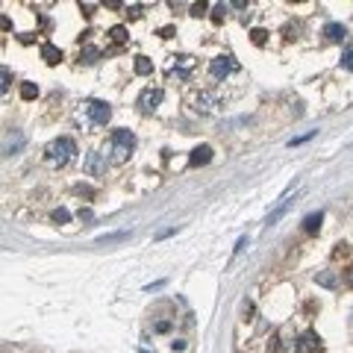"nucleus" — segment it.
<instances>
[{"instance_id":"72a5a7b5","label":"nucleus","mask_w":353,"mask_h":353,"mask_svg":"<svg viewBox=\"0 0 353 353\" xmlns=\"http://www.w3.org/2000/svg\"><path fill=\"white\" fill-rule=\"evenodd\" d=\"M351 286H353V271H351Z\"/></svg>"},{"instance_id":"393cba45","label":"nucleus","mask_w":353,"mask_h":353,"mask_svg":"<svg viewBox=\"0 0 353 353\" xmlns=\"http://www.w3.org/2000/svg\"><path fill=\"white\" fill-rule=\"evenodd\" d=\"M0 74H3V83H0V92H9V80H12V74H9V68H3Z\"/></svg>"},{"instance_id":"9d476101","label":"nucleus","mask_w":353,"mask_h":353,"mask_svg":"<svg viewBox=\"0 0 353 353\" xmlns=\"http://www.w3.org/2000/svg\"><path fill=\"white\" fill-rule=\"evenodd\" d=\"M41 59H44V62H50V65H56L59 59H62V50H59L56 44L44 41V44H41Z\"/></svg>"},{"instance_id":"bb28decb","label":"nucleus","mask_w":353,"mask_h":353,"mask_svg":"<svg viewBox=\"0 0 353 353\" xmlns=\"http://www.w3.org/2000/svg\"><path fill=\"white\" fill-rule=\"evenodd\" d=\"M192 15H194V18L206 15V3H194V6H192Z\"/></svg>"},{"instance_id":"39448f33","label":"nucleus","mask_w":353,"mask_h":353,"mask_svg":"<svg viewBox=\"0 0 353 353\" xmlns=\"http://www.w3.org/2000/svg\"><path fill=\"white\" fill-rule=\"evenodd\" d=\"M83 168H86L89 177H100V174H106V156L103 153H89L86 162H83Z\"/></svg>"},{"instance_id":"f257e3e1","label":"nucleus","mask_w":353,"mask_h":353,"mask_svg":"<svg viewBox=\"0 0 353 353\" xmlns=\"http://www.w3.org/2000/svg\"><path fill=\"white\" fill-rule=\"evenodd\" d=\"M74 153H77V144H74V138H56V141H50L47 144V162L50 165H65V162L74 159Z\"/></svg>"},{"instance_id":"a211bd4d","label":"nucleus","mask_w":353,"mask_h":353,"mask_svg":"<svg viewBox=\"0 0 353 353\" xmlns=\"http://www.w3.org/2000/svg\"><path fill=\"white\" fill-rule=\"evenodd\" d=\"M109 38H112L115 44H124V41L129 38V32L124 30V27H112V30H109Z\"/></svg>"},{"instance_id":"9b49d317","label":"nucleus","mask_w":353,"mask_h":353,"mask_svg":"<svg viewBox=\"0 0 353 353\" xmlns=\"http://www.w3.org/2000/svg\"><path fill=\"white\" fill-rule=\"evenodd\" d=\"M194 109L197 112H212L215 109V97L209 95V92H200V95L194 97Z\"/></svg>"},{"instance_id":"412c9836","label":"nucleus","mask_w":353,"mask_h":353,"mask_svg":"<svg viewBox=\"0 0 353 353\" xmlns=\"http://www.w3.org/2000/svg\"><path fill=\"white\" fill-rule=\"evenodd\" d=\"M50 218H53L56 224H68V221H71V212H68V209H62V206H59V209H53V215H50Z\"/></svg>"},{"instance_id":"423d86ee","label":"nucleus","mask_w":353,"mask_h":353,"mask_svg":"<svg viewBox=\"0 0 353 353\" xmlns=\"http://www.w3.org/2000/svg\"><path fill=\"white\" fill-rule=\"evenodd\" d=\"M162 97H165L162 95V89H144L141 97H138V106H141L144 112H153V109L162 103Z\"/></svg>"},{"instance_id":"2f4dec72","label":"nucleus","mask_w":353,"mask_h":353,"mask_svg":"<svg viewBox=\"0 0 353 353\" xmlns=\"http://www.w3.org/2000/svg\"><path fill=\"white\" fill-rule=\"evenodd\" d=\"M171 348H174V351H183V348H186V342H183V339H177V342H171Z\"/></svg>"},{"instance_id":"a878e982","label":"nucleus","mask_w":353,"mask_h":353,"mask_svg":"<svg viewBox=\"0 0 353 353\" xmlns=\"http://www.w3.org/2000/svg\"><path fill=\"white\" fill-rule=\"evenodd\" d=\"M309 138H315V132H309V135H300V138H291L289 147H297V144H303V141H309Z\"/></svg>"},{"instance_id":"2eb2a0df","label":"nucleus","mask_w":353,"mask_h":353,"mask_svg":"<svg viewBox=\"0 0 353 353\" xmlns=\"http://www.w3.org/2000/svg\"><path fill=\"white\" fill-rule=\"evenodd\" d=\"M132 68H135V74H141V77L153 74V62H150L147 56H135V62H132Z\"/></svg>"},{"instance_id":"f03ea898","label":"nucleus","mask_w":353,"mask_h":353,"mask_svg":"<svg viewBox=\"0 0 353 353\" xmlns=\"http://www.w3.org/2000/svg\"><path fill=\"white\" fill-rule=\"evenodd\" d=\"M132 147H135L132 129H115L112 132V162H127Z\"/></svg>"},{"instance_id":"cd10ccee","label":"nucleus","mask_w":353,"mask_h":353,"mask_svg":"<svg viewBox=\"0 0 353 353\" xmlns=\"http://www.w3.org/2000/svg\"><path fill=\"white\" fill-rule=\"evenodd\" d=\"M177 62L183 65V68H192V59H189V56H180ZM177 77H186V71H177Z\"/></svg>"},{"instance_id":"ddd939ff","label":"nucleus","mask_w":353,"mask_h":353,"mask_svg":"<svg viewBox=\"0 0 353 353\" xmlns=\"http://www.w3.org/2000/svg\"><path fill=\"white\" fill-rule=\"evenodd\" d=\"M321 221H324V212H312V215H306L303 218V233H318L321 230Z\"/></svg>"},{"instance_id":"aec40b11","label":"nucleus","mask_w":353,"mask_h":353,"mask_svg":"<svg viewBox=\"0 0 353 353\" xmlns=\"http://www.w3.org/2000/svg\"><path fill=\"white\" fill-rule=\"evenodd\" d=\"M250 41H253V44H259V47H262V44L268 41V32L262 30V27H256V30H250Z\"/></svg>"},{"instance_id":"0eeeda50","label":"nucleus","mask_w":353,"mask_h":353,"mask_svg":"<svg viewBox=\"0 0 353 353\" xmlns=\"http://www.w3.org/2000/svg\"><path fill=\"white\" fill-rule=\"evenodd\" d=\"M291 203H294V200H291L289 194H283V197H280V206H277V209H274V212L268 215L265 227H274V224H277V221H280V218H283V215H286V212L291 209Z\"/></svg>"},{"instance_id":"f8f14e48","label":"nucleus","mask_w":353,"mask_h":353,"mask_svg":"<svg viewBox=\"0 0 353 353\" xmlns=\"http://www.w3.org/2000/svg\"><path fill=\"white\" fill-rule=\"evenodd\" d=\"M21 147H24V132H12V138H6V147H3V153H6V156H15Z\"/></svg>"},{"instance_id":"6e6552de","label":"nucleus","mask_w":353,"mask_h":353,"mask_svg":"<svg viewBox=\"0 0 353 353\" xmlns=\"http://www.w3.org/2000/svg\"><path fill=\"white\" fill-rule=\"evenodd\" d=\"M206 162H212V147H209V144L194 147L192 156H189V165H192V168H197V165H206Z\"/></svg>"},{"instance_id":"f3484780","label":"nucleus","mask_w":353,"mask_h":353,"mask_svg":"<svg viewBox=\"0 0 353 353\" xmlns=\"http://www.w3.org/2000/svg\"><path fill=\"white\" fill-rule=\"evenodd\" d=\"M127 238H129V233H109V235H100L97 244L103 247V244H115V241H127Z\"/></svg>"},{"instance_id":"c756f323","label":"nucleus","mask_w":353,"mask_h":353,"mask_svg":"<svg viewBox=\"0 0 353 353\" xmlns=\"http://www.w3.org/2000/svg\"><path fill=\"white\" fill-rule=\"evenodd\" d=\"M77 218H80V221H92V212H89V209H80Z\"/></svg>"},{"instance_id":"4be33fe9","label":"nucleus","mask_w":353,"mask_h":353,"mask_svg":"<svg viewBox=\"0 0 353 353\" xmlns=\"http://www.w3.org/2000/svg\"><path fill=\"white\" fill-rule=\"evenodd\" d=\"M315 280H318V286H324V289H333V286H336V277H333V274H327V271H324V274H318Z\"/></svg>"},{"instance_id":"dca6fc26","label":"nucleus","mask_w":353,"mask_h":353,"mask_svg":"<svg viewBox=\"0 0 353 353\" xmlns=\"http://www.w3.org/2000/svg\"><path fill=\"white\" fill-rule=\"evenodd\" d=\"M97 59H100V50H97V47H92V44H86V47L80 50V62H86V65H95Z\"/></svg>"},{"instance_id":"4468645a","label":"nucleus","mask_w":353,"mask_h":353,"mask_svg":"<svg viewBox=\"0 0 353 353\" xmlns=\"http://www.w3.org/2000/svg\"><path fill=\"white\" fill-rule=\"evenodd\" d=\"M300 348H303V351H309V353L318 351V348H321V339H318V336L309 330V333H303V339H300Z\"/></svg>"},{"instance_id":"20e7f679","label":"nucleus","mask_w":353,"mask_h":353,"mask_svg":"<svg viewBox=\"0 0 353 353\" xmlns=\"http://www.w3.org/2000/svg\"><path fill=\"white\" fill-rule=\"evenodd\" d=\"M233 71H235V62H233L230 56H215V59L209 62V74H212L215 80H227Z\"/></svg>"},{"instance_id":"473e14b6","label":"nucleus","mask_w":353,"mask_h":353,"mask_svg":"<svg viewBox=\"0 0 353 353\" xmlns=\"http://www.w3.org/2000/svg\"><path fill=\"white\" fill-rule=\"evenodd\" d=\"M159 35H162V38H171V35H174V27H165V30H159Z\"/></svg>"},{"instance_id":"6ab92c4d","label":"nucleus","mask_w":353,"mask_h":353,"mask_svg":"<svg viewBox=\"0 0 353 353\" xmlns=\"http://www.w3.org/2000/svg\"><path fill=\"white\" fill-rule=\"evenodd\" d=\"M21 97H24V100H35V97H38V86H35V83H24V86H21Z\"/></svg>"},{"instance_id":"7c9ffc66","label":"nucleus","mask_w":353,"mask_h":353,"mask_svg":"<svg viewBox=\"0 0 353 353\" xmlns=\"http://www.w3.org/2000/svg\"><path fill=\"white\" fill-rule=\"evenodd\" d=\"M168 330H171V324H168V321H159V324H156V333H168Z\"/></svg>"},{"instance_id":"7ed1b4c3","label":"nucleus","mask_w":353,"mask_h":353,"mask_svg":"<svg viewBox=\"0 0 353 353\" xmlns=\"http://www.w3.org/2000/svg\"><path fill=\"white\" fill-rule=\"evenodd\" d=\"M86 115H89L92 124L106 127L109 118H112V109H109V103H103V100H89V103H86Z\"/></svg>"},{"instance_id":"1a4fd4ad","label":"nucleus","mask_w":353,"mask_h":353,"mask_svg":"<svg viewBox=\"0 0 353 353\" xmlns=\"http://www.w3.org/2000/svg\"><path fill=\"white\" fill-rule=\"evenodd\" d=\"M324 38L327 41H342V38H348V27L345 24H327L324 27Z\"/></svg>"},{"instance_id":"c85d7f7f","label":"nucleus","mask_w":353,"mask_h":353,"mask_svg":"<svg viewBox=\"0 0 353 353\" xmlns=\"http://www.w3.org/2000/svg\"><path fill=\"white\" fill-rule=\"evenodd\" d=\"M80 9H83V15H92L95 12V3H80Z\"/></svg>"},{"instance_id":"b1692460","label":"nucleus","mask_w":353,"mask_h":353,"mask_svg":"<svg viewBox=\"0 0 353 353\" xmlns=\"http://www.w3.org/2000/svg\"><path fill=\"white\" fill-rule=\"evenodd\" d=\"M342 65H345L348 71H353V47H348V50H345V56H342Z\"/></svg>"},{"instance_id":"5701e85b","label":"nucleus","mask_w":353,"mask_h":353,"mask_svg":"<svg viewBox=\"0 0 353 353\" xmlns=\"http://www.w3.org/2000/svg\"><path fill=\"white\" fill-rule=\"evenodd\" d=\"M224 15H227V6L221 3V6H215V12H212V24H221L224 21Z\"/></svg>"}]
</instances>
